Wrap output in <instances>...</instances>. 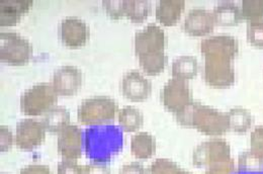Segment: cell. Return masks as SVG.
<instances>
[{"instance_id":"cell-1","label":"cell","mask_w":263,"mask_h":174,"mask_svg":"<svg viewBox=\"0 0 263 174\" xmlns=\"http://www.w3.org/2000/svg\"><path fill=\"white\" fill-rule=\"evenodd\" d=\"M135 54L142 70L150 76H156L164 71L167 65L165 54L166 35L164 31L151 24L135 35Z\"/></svg>"},{"instance_id":"cell-2","label":"cell","mask_w":263,"mask_h":174,"mask_svg":"<svg viewBox=\"0 0 263 174\" xmlns=\"http://www.w3.org/2000/svg\"><path fill=\"white\" fill-rule=\"evenodd\" d=\"M124 135L121 127L114 125L93 126L84 133V149L88 159L106 163L123 149Z\"/></svg>"},{"instance_id":"cell-3","label":"cell","mask_w":263,"mask_h":174,"mask_svg":"<svg viewBox=\"0 0 263 174\" xmlns=\"http://www.w3.org/2000/svg\"><path fill=\"white\" fill-rule=\"evenodd\" d=\"M175 119L180 126L194 128L208 136H221L229 131L227 113L198 102H194Z\"/></svg>"},{"instance_id":"cell-4","label":"cell","mask_w":263,"mask_h":174,"mask_svg":"<svg viewBox=\"0 0 263 174\" xmlns=\"http://www.w3.org/2000/svg\"><path fill=\"white\" fill-rule=\"evenodd\" d=\"M118 104L109 96L99 95L82 101L77 110L78 121L85 126L109 125L115 121Z\"/></svg>"},{"instance_id":"cell-5","label":"cell","mask_w":263,"mask_h":174,"mask_svg":"<svg viewBox=\"0 0 263 174\" xmlns=\"http://www.w3.org/2000/svg\"><path fill=\"white\" fill-rule=\"evenodd\" d=\"M58 94L50 83H37L26 90L21 98V109L28 117L45 114L56 106Z\"/></svg>"},{"instance_id":"cell-6","label":"cell","mask_w":263,"mask_h":174,"mask_svg":"<svg viewBox=\"0 0 263 174\" xmlns=\"http://www.w3.org/2000/svg\"><path fill=\"white\" fill-rule=\"evenodd\" d=\"M33 57V46L16 33L0 34V60L12 66H23Z\"/></svg>"},{"instance_id":"cell-7","label":"cell","mask_w":263,"mask_h":174,"mask_svg":"<svg viewBox=\"0 0 263 174\" xmlns=\"http://www.w3.org/2000/svg\"><path fill=\"white\" fill-rule=\"evenodd\" d=\"M160 100L165 108L174 113V115L184 111L195 102L189 83L173 77L165 83L161 90Z\"/></svg>"},{"instance_id":"cell-8","label":"cell","mask_w":263,"mask_h":174,"mask_svg":"<svg viewBox=\"0 0 263 174\" xmlns=\"http://www.w3.org/2000/svg\"><path fill=\"white\" fill-rule=\"evenodd\" d=\"M231 147L227 141L214 139L202 142L193 153V163L197 167H210L214 164L230 160Z\"/></svg>"},{"instance_id":"cell-9","label":"cell","mask_w":263,"mask_h":174,"mask_svg":"<svg viewBox=\"0 0 263 174\" xmlns=\"http://www.w3.org/2000/svg\"><path fill=\"white\" fill-rule=\"evenodd\" d=\"M202 77L213 88H229L235 82L233 61L224 59H204Z\"/></svg>"},{"instance_id":"cell-10","label":"cell","mask_w":263,"mask_h":174,"mask_svg":"<svg viewBox=\"0 0 263 174\" xmlns=\"http://www.w3.org/2000/svg\"><path fill=\"white\" fill-rule=\"evenodd\" d=\"M200 53L204 59H224L234 61L239 53V44L232 35H214L201 41Z\"/></svg>"},{"instance_id":"cell-11","label":"cell","mask_w":263,"mask_h":174,"mask_svg":"<svg viewBox=\"0 0 263 174\" xmlns=\"http://www.w3.org/2000/svg\"><path fill=\"white\" fill-rule=\"evenodd\" d=\"M46 140V129L42 122L26 119L16 125L15 145L18 149L31 151L41 146Z\"/></svg>"},{"instance_id":"cell-12","label":"cell","mask_w":263,"mask_h":174,"mask_svg":"<svg viewBox=\"0 0 263 174\" xmlns=\"http://www.w3.org/2000/svg\"><path fill=\"white\" fill-rule=\"evenodd\" d=\"M89 35L87 24L76 16L66 17L59 26V36L62 43L71 49L83 47L89 40Z\"/></svg>"},{"instance_id":"cell-13","label":"cell","mask_w":263,"mask_h":174,"mask_svg":"<svg viewBox=\"0 0 263 174\" xmlns=\"http://www.w3.org/2000/svg\"><path fill=\"white\" fill-rule=\"evenodd\" d=\"M84 135L76 125H68L58 134V152L64 159H79L82 155Z\"/></svg>"},{"instance_id":"cell-14","label":"cell","mask_w":263,"mask_h":174,"mask_svg":"<svg viewBox=\"0 0 263 174\" xmlns=\"http://www.w3.org/2000/svg\"><path fill=\"white\" fill-rule=\"evenodd\" d=\"M52 85L58 95L72 96L81 88L82 72L75 66H62L54 72Z\"/></svg>"},{"instance_id":"cell-15","label":"cell","mask_w":263,"mask_h":174,"mask_svg":"<svg viewBox=\"0 0 263 174\" xmlns=\"http://www.w3.org/2000/svg\"><path fill=\"white\" fill-rule=\"evenodd\" d=\"M121 90L123 95L132 102H143L151 95L152 83L141 72L131 70L124 75Z\"/></svg>"},{"instance_id":"cell-16","label":"cell","mask_w":263,"mask_h":174,"mask_svg":"<svg viewBox=\"0 0 263 174\" xmlns=\"http://www.w3.org/2000/svg\"><path fill=\"white\" fill-rule=\"evenodd\" d=\"M213 12L204 8L192 9L183 23V31L191 36H205L215 28Z\"/></svg>"},{"instance_id":"cell-17","label":"cell","mask_w":263,"mask_h":174,"mask_svg":"<svg viewBox=\"0 0 263 174\" xmlns=\"http://www.w3.org/2000/svg\"><path fill=\"white\" fill-rule=\"evenodd\" d=\"M33 0H1L0 26L13 27L32 8Z\"/></svg>"},{"instance_id":"cell-18","label":"cell","mask_w":263,"mask_h":174,"mask_svg":"<svg viewBox=\"0 0 263 174\" xmlns=\"http://www.w3.org/2000/svg\"><path fill=\"white\" fill-rule=\"evenodd\" d=\"M185 9L183 0H160L156 5V20L164 27L175 26Z\"/></svg>"},{"instance_id":"cell-19","label":"cell","mask_w":263,"mask_h":174,"mask_svg":"<svg viewBox=\"0 0 263 174\" xmlns=\"http://www.w3.org/2000/svg\"><path fill=\"white\" fill-rule=\"evenodd\" d=\"M212 12L217 26L235 27L243 21L240 7L232 1L218 3Z\"/></svg>"},{"instance_id":"cell-20","label":"cell","mask_w":263,"mask_h":174,"mask_svg":"<svg viewBox=\"0 0 263 174\" xmlns=\"http://www.w3.org/2000/svg\"><path fill=\"white\" fill-rule=\"evenodd\" d=\"M156 140L146 132L138 133L131 139V153L138 159H149L156 153Z\"/></svg>"},{"instance_id":"cell-21","label":"cell","mask_w":263,"mask_h":174,"mask_svg":"<svg viewBox=\"0 0 263 174\" xmlns=\"http://www.w3.org/2000/svg\"><path fill=\"white\" fill-rule=\"evenodd\" d=\"M42 123L49 133L59 134L70 125V113L63 106H54L44 114Z\"/></svg>"},{"instance_id":"cell-22","label":"cell","mask_w":263,"mask_h":174,"mask_svg":"<svg viewBox=\"0 0 263 174\" xmlns=\"http://www.w3.org/2000/svg\"><path fill=\"white\" fill-rule=\"evenodd\" d=\"M199 65L197 58L194 56H180L173 61L171 66V75L173 78L181 80L194 79L198 73Z\"/></svg>"},{"instance_id":"cell-23","label":"cell","mask_w":263,"mask_h":174,"mask_svg":"<svg viewBox=\"0 0 263 174\" xmlns=\"http://www.w3.org/2000/svg\"><path fill=\"white\" fill-rule=\"evenodd\" d=\"M227 113L229 131L237 134H245L252 126V114L250 111L243 107H234Z\"/></svg>"},{"instance_id":"cell-24","label":"cell","mask_w":263,"mask_h":174,"mask_svg":"<svg viewBox=\"0 0 263 174\" xmlns=\"http://www.w3.org/2000/svg\"><path fill=\"white\" fill-rule=\"evenodd\" d=\"M118 119L122 130L127 133L138 131L144 124L143 113L132 105L125 106L120 109Z\"/></svg>"},{"instance_id":"cell-25","label":"cell","mask_w":263,"mask_h":174,"mask_svg":"<svg viewBox=\"0 0 263 174\" xmlns=\"http://www.w3.org/2000/svg\"><path fill=\"white\" fill-rule=\"evenodd\" d=\"M151 13V3L147 0H126V17L132 23L141 24Z\"/></svg>"},{"instance_id":"cell-26","label":"cell","mask_w":263,"mask_h":174,"mask_svg":"<svg viewBox=\"0 0 263 174\" xmlns=\"http://www.w3.org/2000/svg\"><path fill=\"white\" fill-rule=\"evenodd\" d=\"M240 9L243 21L252 23L263 20V0H243Z\"/></svg>"},{"instance_id":"cell-27","label":"cell","mask_w":263,"mask_h":174,"mask_svg":"<svg viewBox=\"0 0 263 174\" xmlns=\"http://www.w3.org/2000/svg\"><path fill=\"white\" fill-rule=\"evenodd\" d=\"M150 174H193L182 169L178 164L171 161L170 159L159 158L155 160L150 169Z\"/></svg>"},{"instance_id":"cell-28","label":"cell","mask_w":263,"mask_h":174,"mask_svg":"<svg viewBox=\"0 0 263 174\" xmlns=\"http://www.w3.org/2000/svg\"><path fill=\"white\" fill-rule=\"evenodd\" d=\"M263 169V159L250 150L243 152L238 158V170H260Z\"/></svg>"},{"instance_id":"cell-29","label":"cell","mask_w":263,"mask_h":174,"mask_svg":"<svg viewBox=\"0 0 263 174\" xmlns=\"http://www.w3.org/2000/svg\"><path fill=\"white\" fill-rule=\"evenodd\" d=\"M246 36L248 43L252 47L263 49V20L248 23Z\"/></svg>"},{"instance_id":"cell-30","label":"cell","mask_w":263,"mask_h":174,"mask_svg":"<svg viewBox=\"0 0 263 174\" xmlns=\"http://www.w3.org/2000/svg\"><path fill=\"white\" fill-rule=\"evenodd\" d=\"M103 8L112 20H120L126 16V0H103Z\"/></svg>"},{"instance_id":"cell-31","label":"cell","mask_w":263,"mask_h":174,"mask_svg":"<svg viewBox=\"0 0 263 174\" xmlns=\"http://www.w3.org/2000/svg\"><path fill=\"white\" fill-rule=\"evenodd\" d=\"M250 151L263 159V127H256L250 135Z\"/></svg>"},{"instance_id":"cell-32","label":"cell","mask_w":263,"mask_h":174,"mask_svg":"<svg viewBox=\"0 0 263 174\" xmlns=\"http://www.w3.org/2000/svg\"><path fill=\"white\" fill-rule=\"evenodd\" d=\"M235 170V163L233 158L225 162H220L214 164L206 168L204 174H234Z\"/></svg>"},{"instance_id":"cell-33","label":"cell","mask_w":263,"mask_h":174,"mask_svg":"<svg viewBox=\"0 0 263 174\" xmlns=\"http://www.w3.org/2000/svg\"><path fill=\"white\" fill-rule=\"evenodd\" d=\"M57 174H81V165L75 160L64 159L58 163Z\"/></svg>"},{"instance_id":"cell-34","label":"cell","mask_w":263,"mask_h":174,"mask_svg":"<svg viewBox=\"0 0 263 174\" xmlns=\"http://www.w3.org/2000/svg\"><path fill=\"white\" fill-rule=\"evenodd\" d=\"M13 145L12 132L7 126L0 127V150L1 152L8 151Z\"/></svg>"},{"instance_id":"cell-35","label":"cell","mask_w":263,"mask_h":174,"mask_svg":"<svg viewBox=\"0 0 263 174\" xmlns=\"http://www.w3.org/2000/svg\"><path fill=\"white\" fill-rule=\"evenodd\" d=\"M81 174H110V169L105 163L92 162L87 165H81Z\"/></svg>"},{"instance_id":"cell-36","label":"cell","mask_w":263,"mask_h":174,"mask_svg":"<svg viewBox=\"0 0 263 174\" xmlns=\"http://www.w3.org/2000/svg\"><path fill=\"white\" fill-rule=\"evenodd\" d=\"M20 174H53L49 166L42 164H31L24 167Z\"/></svg>"},{"instance_id":"cell-37","label":"cell","mask_w":263,"mask_h":174,"mask_svg":"<svg viewBox=\"0 0 263 174\" xmlns=\"http://www.w3.org/2000/svg\"><path fill=\"white\" fill-rule=\"evenodd\" d=\"M119 174H147V171L142 164L138 162H132L130 164L122 166Z\"/></svg>"},{"instance_id":"cell-38","label":"cell","mask_w":263,"mask_h":174,"mask_svg":"<svg viewBox=\"0 0 263 174\" xmlns=\"http://www.w3.org/2000/svg\"><path fill=\"white\" fill-rule=\"evenodd\" d=\"M234 174H263V169L260 170H238Z\"/></svg>"},{"instance_id":"cell-39","label":"cell","mask_w":263,"mask_h":174,"mask_svg":"<svg viewBox=\"0 0 263 174\" xmlns=\"http://www.w3.org/2000/svg\"><path fill=\"white\" fill-rule=\"evenodd\" d=\"M1 174H8V173H1Z\"/></svg>"}]
</instances>
